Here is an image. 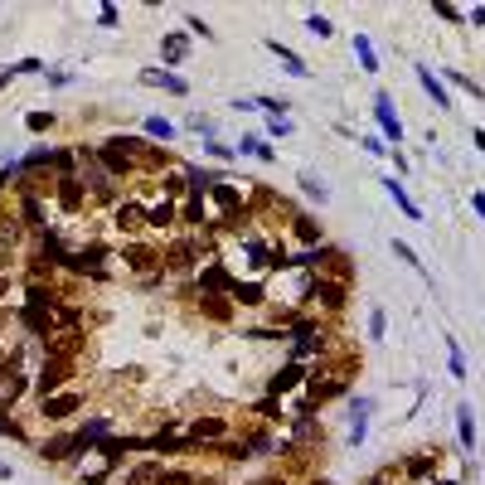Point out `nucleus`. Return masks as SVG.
<instances>
[{"instance_id":"f257e3e1","label":"nucleus","mask_w":485,"mask_h":485,"mask_svg":"<svg viewBox=\"0 0 485 485\" xmlns=\"http://www.w3.org/2000/svg\"><path fill=\"white\" fill-rule=\"evenodd\" d=\"M373 117H379L384 136L398 146V136H403V122H398V112H393V97H389V92H373Z\"/></svg>"},{"instance_id":"f03ea898","label":"nucleus","mask_w":485,"mask_h":485,"mask_svg":"<svg viewBox=\"0 0 485 485\" xmlns=\"http://www.w3.org/2000/svg\"><path fill=\"white\" fill-rule=\"evenodd\" d=\"M78 451H83V437H49V442L39 447L44 461H68V456H78Z\"/></svg>"},{"instance_id":"7ed1b4c3","label":"nucleus","mask_w":485,"mask_h":485,"mask_svg":"<svg viewBox=\"0 0 485 485\" xmlns=\"http://www.w3.org/2000/svg\"><path fill=\"white\" fill-rule=\"evenodd\" d=\"M141 83H146V88H166V92H175V97H185V92H189V83H185V78H175L170 68H146V73H141Z\"/></svg>"},{"instance_id":"20e7f679","label":"nucleus","mask_w":485,"mask_h":485,"mask_svg":"<svg viewBox=\"0 0 485 485\" xmlns=\"http://www.w3.org/2000/svg\"><path fill=\"white\" fill-rule=\"evenodd\" d=\"M267 49H272L277 59H282V68H287V73H296V78H311V68H306V59H301L296 49H287L282 39H267Z\"/></svg>"},{"instance_id":"39448f33","label":"nucleus","mask_w":485,"mask_h":485,"mask_svg":"<svg viewBox=\"0 0 485 485\" xmlns=\"http://www.w3.org/2000/svg\"><path fill=\"white\" fill-rule=\"evenodd\" d=\"M417 78H422V88H427V97H432V102L442 107V112H447V107H451V92H447V83H442L432 68H427V64H417Z\"/></svg>"},{"instance_id":"423d86ee","label":"nucleus","mask_w":485,"mask_h":485,"mask_svg":"<svg viewBox=\"0 0 485 485\" xmlns=\"http://www.w3.org/2000/svg\"><path fill=\"white\" fill-rule=\"evenodd\" d=\"M213 437H224V422H219V417H199V422L189 427L185 447H194V442H213Z\"/></svg>"},{"instance_id":"0eeeda50","label":"nucleus","mask_w":485,"mask_h":485,"mask_svg":"<svg viewBox=\"0 0 485 485\" xmlns=\"http://www.w3.org/2000/svg\"><path fill=\"white\" fill-rule=\"evenodd\" d=\"M384 189H389V194H393V199H398V209H403V213H408V219H427V213H422V209H417V204H412V199H408V189H403V185H398V175H384Z\"/></svg>"},{"instance_id":"6e6552de","label":"nucleus","mask_w":485,"mask_h":485,"mask_svg":"<svg viewBox=\"0 0 485 485\" xmlns=\"http://www.w3.org/2000/svg\"><path fill=\"white\" fill-rule=\"evenodd\" d=\"M442 340H447V369H451V379H466V373H471V369H466V354H461V340H456V335H442Z\"/></svg>"},{"instance_id":"1a4fd4ad","label":"nucleus","mask_w":485,"mask_h":485,"mask_svg":"<svg viewBox=\"0 0 485 485\" xmlns=\"http://www.w3.org/2000/svg\"><path fill=\"white\" fill-rule=\"evenodd\" d=\"M160 53H166V64H185V53H189V34H166Z\"/></svg>"},{"instance_id":"9d476101","label":"nucleus","mask_w":485,"mask_h":485,"mask_svg":"<svg viewBox=\"0 0 485 485\" xmlns=\"http://www.w3.org/2000/svg\"><path fill=\"white\" fill-rule=\"evenodd\" d=\"M213 204H219L224 213H238V209H243V194H238L233 185H224V180H219V185H213Z\"/></svg>"},{"instance_id":"9b49d317","label":"nucleus","mask_w":485,"mask_h":485,"mask_svg":"<svg viewBox=\"0 0 485 485\" xmlns=\"http://www.w3.org/2000/svg\"><path fill=\"white\" fill-rule=\"evenodd\" d=\"M369 408H373L369 398H359V403H354V422H350V442H354V447H359V442H364V432H369Z\"/></svg>"},{"instance_id":"f8f14e48","label":"nucleus","mask_w":485,"mask_h":485,"mask_svg":"<svg viewBox=\"0 0 485 485\" xmlns=\"http://www.w3.org/2000/svg\"><path fill=\"white\" fill-rule=\"evenodd\" d=\"M354 59H359V68H364V73H379V59H373V44H369L364 34H354Z\"/></svg>"},{"instance_id":"ddd939ff","label":"nucleus","mask_w":485,"mask_h":485,"mask_svg":"<svg viewBox=\"0 0 485 485\" xmlns=\"http://www.w3.org/2000/svg\"><path fill=\"white\" fill-rule=\"evenodd\" d=\"M73 408H78V398H73V393H64V398H44V408H39V412H44V417H68Z\"/></svg>"},{"instance_id":"4468645a","label":"nucleus","mask_w":485,"mask_h":485,"mask_svg":"<svg viewBox=\"0 0 485 485\" xmlns=\"http://www.w3.org/2000/svg\"><path fill=\"white\" fill-rule=\"evenodd\" d=\"M456 432H461V447L471 451L475 447V417H471V408H456Z\"/></svg>"},{"instance_id":"2eb2a0df","label":"nucleus","mask_w":485,"mask_h":485,"mask_svg":"<svg viewBox=\"0 0 485 485\" xmlns=\"http://www.w3.org/2000/svg\"><path fill=\"white\" fill-rule=\"evenodd\" d=\"M146 219H150L155 228H170V224H175V204H170V199H160V204H150V213H146Z\"/></svg>"},{"instance_id":"dca6fc26","label":"nucleus","mask_w":485,"mask_h":485,"mask_svg":"<svg viewBox=\"0 0 485 485\" xmlns=\"http://www.w3.org/2000/svg\"><path fill=\"white\" fill-rule=\"evenodd\" d=\"M146 131H150L155 141H175V131H180V127H175V122H166V117H146Z\"/></svg>"},{"instance_id":"f3484780","label":"nucleus","mask_w":485,"mask_h":485,"mask_svg":"<svg viewBox=\"0 0 485 485\" xmlns=\"http://www.w3.org/2000/svg\"><path fill=\"white\" fill-rule=\"evenodd\" d=\"M301 373H306V369H301V364H287V369H282V373H277V379H272V393H287V389H291V384H301Z\"/></svg>"},{"instance_id":"a211bd4d","label":"nucleus","mask_w":485,"mask_h":485,"mask_svg":"<svg viewBox=\"0 0 485 485\" xmlns=\"http://www.w3.org/2000/svg\"><path fill=\"white\" fill-rule=\"evenodd\" d=\"M219 175H224V170H189V189H194V194H204V189L219 185Z\"/></svg>"},{"instance_id":"6ab92c4d","label":"nucleus","mask_w":485,"mask_h":485,"mask_svg":"<svg viewBox=\"0 0 485 485\" xmlns=\"http://www.w3.org/2000/svg\"><path fill=\"white\" fill-rule=\"evenodd\" d=\"M228 296L233 301H262V287L257 282H228Z\"/></svg>"},{"instance_id":"aec40b11","label":"nucleus","mask_w":485,"mask_h":485,"mask_svg":"<svg viewBox=\"0 0 485 485\" xmlns=\"http://www.w3.org/2000/svg\"><path fill=\"white\" fill-rule=\"evenodd\" d=\"M306 29H311V34H320V39H330V34H335V25L320 15V10H311V15H306Z\"/></svg>"},{"instance_id":"412c9836","label":"nucleus","mask_w":485,"mask_h":485,"mask_svg":"<svg viewBox=\"0 0 485 485\" xmlns=\"http://www.w3.org/2000/svg\"><path fill=\"white\" fill-rule=\"evenodd\" d=\"M384 330H389V315H384V306H373L369 311V340H384Z\"/></svg>"},{"instance_id":"4be33fe9","label":"nucleus","mask_w":485,"mask_h":485,"mask_svg":"<svg viewBox=\"0 0 485 485\" xmlns=\"http://www.w3.org/2000/svg\"><path fill=\"white\" fill-rule=\"evenodd\" d=\"M238 150H243V155H257V160H272V146H262V141H252V136H243Z\"/></svg>"},{"instance_id":"5701e85b","label":"nucleus","mask_w":485,"mask_h":485,"mask_svg":"<svg viewBox=\"0 0 485 485\" xmlns=\"http://www.w3.org/2000/svg\"><path fill=\"white\" fill-rule=\"evenodd\" d=\"M301 189H306L311 199H320V204H326V199H330V189H326V185H320L315 175H301Z\"/></svg>"},{"instance_id":"b1692460","label":"nucleus","mask_w":485,"mask_h":485,"mask_svg":"<svg viewBox=\"0 0 485 485\" xmlns=\"http://www.w3.org/2000/svg\"><path fill=\"white\" fill-rule=\"evenodd\" d=\"M393 252H398V257H403V262H408V267H412V272H422V277H427V267H422V262H417V252H412V248H408V243H393Z\"/></svg>"},{"instance_id":"393cba45","label":"nucleus","mask_w":485,"mask_h":485,"mask_svg":"<svg viewBox=\"0 0 485 485\" xmlns=\"http://www.w3.org/2000/svg\"><path fill=\"white\" fill-rule=\"evenodd\" d=\"M432 15H437V20H451V25H461V20H466L456 5H447V0H437V5H432Z\"/></svg>"},{"instance_id":"a878e982","label":"nucleus","mask_w":485,"mask_h":485,"mask_svg":"<svg viewBox=\"0 0 485 485\" xmlns=\"http://www.w3.org/2000/svg\"><path fill=\"white\" fill-rule=\"evenodd\" d=\"M25 127H29V131H49V127H53V112H29Z\"/></svg>"},{"instance_id":"bb28decb","label":"nucleus","mask_w":485,"mask_h":485,"mask_svg":"<svg viewBox=\"0 0 485 485\" xmlns=\"http://www.w3.org/2000/svg\"><path fill=\"white\" fill-rule=\"evenodd\" d=\"M136 219H141V204H122V209H117V224H122V228H131Z\"/></svg>"},{"instance_id":"cd10ccee","label":"nucleus","mask_w":485,"mask_h":485,"mask_svg":"<svg viewBox=\"0 0 485 485\" xmlns=\"http://www.w3.org/2000/svg\"><path fill=\"white\" fill-rule=\"evenodd\" d=\"M257 107H262V112H272V117H282L287 112V97H262Z\"/></svg>"},{"instance_id":"c85d7f7f","label":"nucleus","mask_w":485,"mask_h":485,"mask_svg":"<svg viewBox=\"0 0 485 485\" xmlns=\"http://www.w3.org/2000/svg\"><path fill=\"white\" fill-rule=\"evenodd\" d=\"M267 136H291V122L287 117H272V122H267Z\"/></svg>"},{"instance_id":"c756f323","label":"nucleus","mask_w":485,"mask_h":485,"mask_svg":"<svg viewBox=\"0 0 485 485\" xmlns=\"http://www.w3.org/2000/svg\"><path fill=\"white\" fill-rule=\"evenodd\" d=\"M0 437H25V432H20V422L5 417V412H0Z\"/></svg>"},{"instance_id":"7c9ffc66","label":"nucleus","mask_w":485,"mask_h":485,"mask_svg":"<svg viewBox=\"0 0 485 485\" xmlns=\"http://www.w3.org/2000/svg\"><path fill=\"white\" fill-rule=\"evenodd\" d=\"M127 252H131V267H150V248L136 243V248H127Z\"/></svg>"},{"instance_id":"2f4dec72","label":"nucleus","mask_w":485,"mask_h":485,"mask_svg":"<svg viewBox=\"0 0 485 485\" xmlns=\"http://www.w3.org/2000/svg\"><path fill=\"white\" fill-rule=\"evenodd\" d=\"M185 20H189V34H204V39H213V29H209L199 15H185Z\"/></svg>"},{"instance_id":"473e14b6","label":"nucleus","mask_w":485,"mask_h":485,"mask_svg":"<svg viewBox=\"0 0 485 485\" xmlns=\"http://www.w3.org/2000/svg\"><path fill=\"white\" fill-rule=\"evenodd\" d=\"M97 25H107V29H117V25H122V20H117V5H102V20H97Z\"/></svg>"},{"instance_id":"72a5a7b5","label":"nucleus","mask_w":485,"mask_h":485,"mask_svg":"<svg viewBox=\"0 0 485 485\" xmlns=\"http://www.w3.org/2000/svg\"><path fill=\"white\" fill-rule=\"evenodd\" d=\"M204 150H209V155H219V160H228V146H224V141H213V136L204 141Z\"/></svg>"},{"instance_id":"f704fd0d","label":"nucleus","mask_w":485,"mask_h":485,"mask_svg":"<svg viewBox=\"0 0 485 485\" xmlns=\"http://www.w3.org/2000/svg\"><path fill=\"white\" fill-rule=\"evenodd\" d=\"M471 209L480 213V224H485V189H475V194H471Z\"/></svg>"},{"instance_id":"c9c22d12","label":"nucleus","mask_w":485,"mask_h":485,"mask_svg":"<svg viewBox=\"0 0 485 485\" xmlns=\"http://www.w3.org/2000/svg\"><path fill=\"white\" fill-rule=\"evenodd\" d=\"M15 73H20V68H10V64H0V88H5V83H10Z\"/></svg>"},{"instance_id":"e433bc0d","label":"nucleus","mask_w":485,"mask_h":485,"mask_svg":"<svg viewBox=\"0 0 485 485\" xmlns=\"http://www.w3.org/2000/svg\"><path fill=\"white\" fill-rule=\"evenodd\" d=\"M466 20H475V25H485V5H475V10H471Z\"/></svg>"},{"instance_id":"4c0bfd02","label":"nucleus","mask_w":485,"mask_h":485,"mask_svg":"<svg viewBox=\"0 0 485 485\" xmlns=\"http://www.w3.org/2000/svg\"><path fill=\"white\" fill-rule=\"evenodd\" d=\"M475 136V150H485V131H471Z\"/></svg>"},{"instance_id":"58836bf2","label":"nucleus","mask_w":485,"mask_h":485,"mask_svg":"<svg viewBox=\"0 0 485 485\" xmlns=\"http://www.w3.org/2000/svg\"><path fill=\"white\" fill-rule=\"evenodd\" d=\"M10 175H15V170H5V175H0V189H5V180H10Z\"/></svg>"},{"instance_id":"ea45409f","label":"nucleus","mask_w":485,"mask_h":485,"mask_svg":"<svg viewBox=\"0 0 485 485\" xmlns=\"http://www.w3.org/2000/svg\"><path fill=\"white\" fill-rule=\"evenodd\" d=\"M5 475H10V466H0V480H5Z\"/></svg>"},{"instance_id":"a19ab883","label":"nucleus","mask_w":485,"mask_h":485,"mask_svg":"<svg viewBox=\"0 0 485 485\" xmlns=\"http://www.w3.org/2000/svg\"><path fill=\"white\" fill-rule=\"evenodd\" d=\"M442 485H456V480H442Z\"/></svg>"}]
</instances>
